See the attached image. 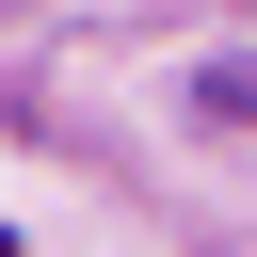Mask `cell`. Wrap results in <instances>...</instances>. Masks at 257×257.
Returning a JSON list of instances; mask_svg holds the SVG:
<instances>
[{"label": "cell", "instance_id": "1", "mask_svg": "<svg viewBox=\"0 0 257 257\" xmlns=\"http://www.w3.org/2000/svg\"><path fill=\"white\" fill-rule=\"evenodd\" d=\"M209 112H225V128H257V48H241V64L209 80Z\"/></svg>", "mask_w": 257, "mask_h": 257}]
</instances>
